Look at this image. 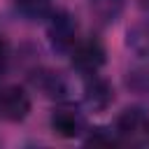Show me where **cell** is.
<instances>
[{"instance_id": "2", "label": "cell", "mask_w": 149, "mask_h": 149, "mask_svg": "<svg viewBox=\"0 0 149 149\" xmlns=\"http://www.w3.org/2000/svg\"><path fill=\"white\" fill-rule=\"evenodd\" d=\"M68 56L72 61V68L79 74L100 72V68L107 61V51H105V47L98 37H79Z\"/></svg>"}, {"instance_id": "9", "label": "cell", "mask_w": 149, "mask_h": 149, "mask_svg": "<svg viewBox=\"0 0 149 149\" xmlns=\"http://www.w3.org/2000/svg\"><path fill=\"white\" fill-rule=\"evenodd\" d=\"M86 144H93V147H116V144H123V140L119 137V133L114 128H91L88 135L84 137Z\"/></svg>"}, {"instance_id": "11", "label": "cell", "mask_w": 149, "mask_h": 149, "mask_svg": "<svg viewBox=\"0 0 149 149\" xmlns=\"http://www.w3.org/2000/svg\"><path fill=\"white\" fill-rule=\"evenodd\" d=\"M135 144H149V112H144V116H142L140 130L135 135Z\"/></svg>"}, {"instance_id": "6", "label": "cell", "mask_w": 149, "mask_h": 149, "mask_svg": "<svg viewBox=\"0 0 149 149\" xmlns=\"http://www.w3.org/2000/svg\"><path fill=\"white\" fill-rule=\"evenodd\" d=\"M33 81H35V86H37L44 95H51V98H58V100H63V98L68 95V84H65V79H63L58 72L40 70Z\"/></svg>"}, {"instance_id": "1", "label": "cell", "mask_w": 149, "mask_h": 149, "mask_svg": "<svg viewBox=\"0 0 149 149\" xmlns=\"http://www.w3.org/2000/svg\"><path fill=\"white\" fill-rule=\"evenodd\" d=\"M47 37L54 51L70 54L79 40V26L68 9H51L47 16Z\"/></svg>"}, {"instance_id": "4", "label": "cell", "mask_w": 149, "mask_h": 149, "mask_svg": "<svg viewBox=\"0 0 149 149\" xmlns=\"http://www.w3.org/2000/svg\"><path fill=\"white\" fill-rule=\"evenodd\" d=\"M30 114V95L21 86H2L0 88V119L5 121H23Z\"/></svg>"}, {"instance_id": "5", "label": "cell", "mask_w": 149, "mask_h": 149, "mask_svg": "<svg viewBox=\"0 0 149 149\" xmlns=\"http://www.w3.org/2000/svg\"><path fill=\"white\" fill-rule=\"evenodd\" d=\"M81 77H84V102H86V107L93 109V112H105L114 100L112 84L100 72H91V74H81Z\"/></svg>"}, {"instance_id": "8", "label": "cell", "mask_w": 149, "mask_h": 149, "mask_svg": "<svg viewBox=\"0 0 149 149\" xmlns=\"http://www.w3.org/2000/svg\"><path fill=\"white\" fill-rule=\"evenodd\" d=\"M14 2V9L23 16V19H30V21H37V19H47L51 14V0H12Z\"/></svg>"}, {"instance_id": "3", "label": "cell", "mask_w": 149, "mask_h": 149, "mask_svg": "<svg viewBox=\"0 0 149 149\" xmlns=\"http://www.w3.org/2000/svg\"><path fill=\"white\" fill-rule=\"evenodd\" d=\"M49 123H51V130L63 140H74V137H81L86 133V119H84L81 109L72 102L56 105Z\"/></svg>"}, {"instance_id": "7", "label": "cell", "mask_w": 149, "mask_h": 149, "mask_svg": "<svg viewBox=\"0 0 149 149\" xmlns=\"http://www.w3.org/2000/svg\"><path fill=\"white\" fill-rule=\"evenodd\" d=\"M123 5H126L123 0H91V12H93L98 23L109 26L121 16Z\"/></svg>"}, {"instance_id": "10", "label": "cell", "mask_w": 149, "mask_h": 149, "mask_svg": "<svg viewBox=\"0 0 149 149\" xmlns=\"http://www.w3.org/2000/svg\"><path fill=\"white\" fill-rule=\"evenodd\" d=\"M9 58H12V49H9V42L0 35V77L7 72L9 68Z\"/></svg>"}]
</instances>
